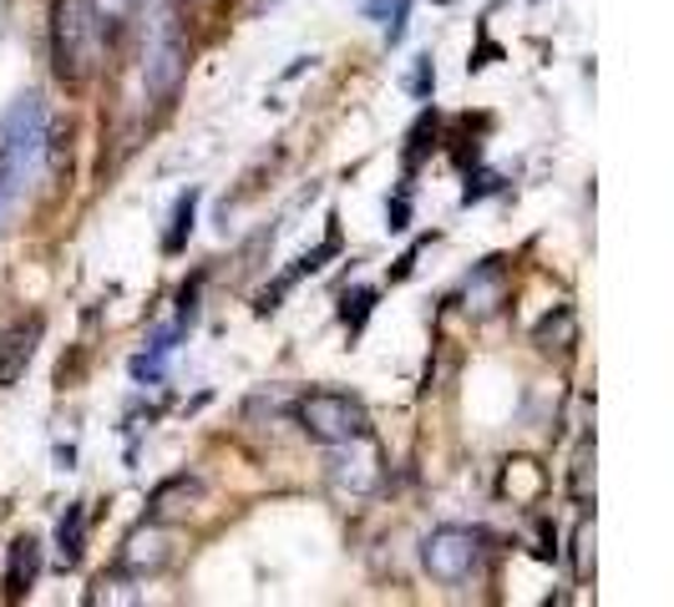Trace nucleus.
Masks as SVG:
<instances>
[{
    "label": "nucleus",
    "mask_w": 674,
    "mask_h": 607,
    "mask_svg": "<svg viewBox=\"0 0 674 607\" xmlns=\"http://www.w3.org/2000/svg\"><path fill=\"white\" fill-rule=\"evenodd\" d=\"M51 72L66 92H86L102 72V15L92 0H51Z\"/></svg>",
    "instance_id": "nucleus-1"
},
{
    "label": "nucleus",
    "mask_w": 674,
    "mask_h": 607,
    "mask_svg": "<svg viewBox=\"0 0 674 607\" xmlns=\"http://www.w3.org/2000/svg\"><path fill=\"white\" fill-rule=\"evenodd\" d=\"M188 76V36L168 0H153V21L143 31V86L153 102H173Z\"/></svg>",
    "instance_id": "nucleus-2"
},
{
    "label": "nucleus",
    "mask_w": 674,
    "mask_h": 607,
    "mask_svg": "<svg viewBox=\"0 0 674 607\" xmlns=\"http://www.w3.org/2000/svg\"><path fill=\"white\" fill-rule=\"evenodd\" d=\"M46 137H51L46 102H41L37 92L15 96L6 122H0V167H6V178H11L15 188H25V182L37 178L41 157H46V147H51Z\"/></svg>",
    "instance_id": "nucleus-3"
},
{
    "label": "nucleus",
    "mask_w": 674,
    "mask_h": 607,
    "mask_svg": "<svg viewBox=\"0 0 674 607\" xmlns=\"http://www.w3.org/2000/svg\"><path fill=\"white\" fill-rule=\"evenodd\" d=\"M294 420H300V430L320 446H340V441H355V436H371V410H365L355 395H340V390H310L294 405Z\"/></svg>",
    "instance_id": "nucleus-4"
},
{
    "label": "nucleus",
    "mask_w": 674,
    "mask_h": 607,
    "mask_svg": "<svg viewBox=\"0 0 674 607\" xmlns=\"http://www.w3.org/2000/svg\"><path fill=\"white\" fill-rule=\"evenodd\" d=\"M477 557H481V536L467 532V526H436L422 542V562L436 583H462V577H471Z\"/></svg>",
    "instance_id": "nucleus-5"
},
{
    "label": "nucleus",
    "mask_w": 674,
    "mask_h": 607,
    "mask_svg": "<svg viewBox=\"0 0 674 607\" xmlns=\"http://www.w3.org/2000/svg\"><path fill=\"white\" fill-rule=\"evenodd\" d=\"M375 481H381V456H375L371 436H355V441H340L335 456H330V486L340 491V496L361 501L375 491Z\"/></svg>",
    "instance_id": "nucleus-6"
},
{
    "label": "nucleus",
    "mask_w": 674,
    "mask_h": 607,
    "mask_svg": "<svg viewBox=\"0 0 674 607\" xmlns=\"http://www.w3.org/2000/svg\"><path fill=\"white\" fill-rule=\"evenodd\" d=\"M41 329H46L41 314H21V320H11L6 329H0V390L21 385V375L31 369V359H37Z\"/></svg>",
    "instance_id": "nucleus-7"
},
{
    "label": "nucleus",
    "mask_w": 674,
    "mask_h": 607,
    "mask_svg": "<svg viewBox=\"0 0 674 607\" xmlns=\"http://www.w3.org/2000/svg\"><path fill=\"white\" fill-rule=\"evenodd\" d=\"M168 562H173V536L157 526V516L122 542V567L127 572H157V567H168Z\"/></svg>",
    "instance_id": "nucleus-8"
},
{
    "label": "nucleus",
    "mask_w": 674,
    "mask_h": 607,
    "mask_svg": "<svg viewBox=\"0 0 674 607\" xmlns=\"http://www.w3.org/2000/svg\"><path fill=\"white\" fill-rule=\"evenodd\" d=\"M41 572V542L37 536H15L11 542V567H6V597H25L31 593V583H37Z\"/></svg>",
    "instance_id": "nucleus-9"
},
{
    "label": "nucleus",
    "mask_w": 674,
    "mask_h": 607,
    "mask_svg": "<svg viewBox=\"0 0 674 607\" xmlns=\"http://www.w3.org/2000/svg\"><path fill=\"white\" fill-rule=\"evenodd\" d=\"M82 536H86V512L82 506H66V516H61V526H56L61 567H76V562H82Z\"/></svg>",
    "instance_id": "nucleus-10"
},
{
    "label": "nucleus",
    "mask_w": 674,
    "mask_h": 607,
    "mask_svg": "<svg viewBox=\"0 0 674 607\" xmlns=\"http://www.w3.org/2000/svg\"><path fill=\"white\" fill-rule=\"evenodd\" d=\"M198 496H204V481H198V477H173V481H163V486L153 491V501H147V516H168L173 501H183V506H188V501H198Z\"/></svg>",
    "instance_id": "nucleus-11"
},
{
    "label": "nucleus",
    "mask_w": 674,
    "mask_h": 607,
    "mask_svg": "<svg viewBox=\"0 0 674 607\" xmlns=\"http://www.w3.org/2000/svg\"><path fill=\"white\" fill-rule=\"evenodd\" d=\"M573 329H578L573 310H568V304H558V310H553V314H548V320L538 324V334H532V339H538L542 349H563L568 339H573Z\"/></svg>",
    "instance_id": "nucleus-12"
},
{
    "label": "nucleus",
    "mask_w": 674,
    "mask_h": 607,
    "mask_svg": "<svg viewBox=\"0 0 674 607\" xmlns=\"http://www.w3.org/2000/svg\"><path fill=\"white\" fill-rule=\"evenodd\" d=\"M193 208H198V188H188L178 198V208H173V228H168V239H163V249L168 253H178L183 243H188V233H193Z\"/></svg>",
    "instance_id": "nucleus-13"
},
{
    "label": "nucleus",
    "mask_w": 674,
    "mask_h": 607,
    "mask_svg": "<svg viewBox=\"0 0 674 607\" xmlns=\"http://www.w3.org/2000/svg\"><path fill=\"white\" fill-rule=\"evenodd\" d=\"M371 289H355V294H345V310H340V320L350 324V329H361L365 324V314H371Z\"/></svg>",
    "instance_id": "nucleus-14"
},
{
    "label": "nucleus",
    "mask_w": 674,
    "mask_h": 607,
    "mask_svg": "<svg viewBox=\"0 0 674 607\" xmlns=\"http://www.w3.org/2000/svg\"><path fill=\"white\" fill-rule=\"evenodd\" d=\"M92 6H96V15H102V21H122V15H133L143 0H92Z\"/></svg>",
    "instance_id": "nucleus-15"
},
{
    "label": "nucleus",
    "mask_w": 674,
    "mask_h": 607,
    "mask_svg": "<svg viewBox=\"0 0 674 607\" xmlns=\"http://www.w3.org/2000/svg\"><path fill=\"white\" fill-rule=\"evenodd\" d=\"M15 192H21V188H15V182L6 178V167H0V228H6V218H11V202H15Z\"/></svg>",
    "instance_id": "nucleus-16"
},
{
    "label": "nucleus",
    "mask_w": 674,
    "mask_h": 607,
    "mask_svg": "<svg viewBox=\"0 0 674 607\" xmlns=\"http://www.w3.org/2000/svg\"><path fill=\"white\" fill-rule=\"evenodd\" d=\"M432 82H436V76H432V56H426L422 66H416V76H411V92L426 96V92H432Z\"/></svg>",
    "instance_id": "nucleus-17"
}]
</instances>
